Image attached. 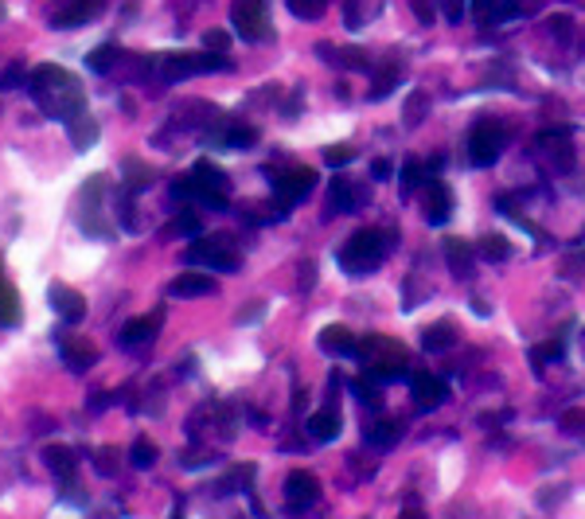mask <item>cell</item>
Returning a JSON list of instances; mask_svg holds the SVG:
<instances>
[{"mask_svg":"<svg viewBox=\"0 0 585 519\" xmlns=\"http://www.w3.org/2000/svg\"><path fill=\"white\" fill-rule=\"evenodd\" d=\"M386 234L375 231V227H363L355 231L351 239L339 247V266H344V273H351V278H363V273L378 270L386 258Z\"/></svg>","mask_w":585,"mask_h":519,"instance_id":"277c9868","label":"cell"},{"mask_svg":"<svg viewBox=\"0 0 585 519\" xmlns=\"http://www.w3.org/2000/svg\"><path fill=\"white\" fill-rule=\"evenodd\" d=\"M570 24H573L570 16H554V20H550V35H558V39H570Z\"/></svg>","mask_w":585,"mask_h":519,"instance_id":"7dc6e473","label":"cell"},{"mask_svg":"<svg viewBox=\"0 0 585 519\" xmlns=\"http://www.w3.org/2000/svg\"><path fill=\"white\" fill-rule=\"evenodd\" d=\"M117 59H121V51H117L113 43H98L90 55H86V71H94V75H110L113 67H117Z\"/></svg>","mask_w":585,"mask_h":519,"instance_id":"83f0119b","label":"cell"},{"mask_svg":"<svg viewBox=\"0 0 585 519\" xmlns=\"http://www.w3.org/2000/svg\"><path fill=\"white\" fill-rule=\"evenodd\" d=\"M230 24H234V32H238L242 39H250V43H261V39L273 35L269 4H266V0H234Z\"/></svg>","mask_w":585,"mask_h":519,"instance_id":"52a82bcc","label":"cell"},{"mask_svg":"<svg viewBox=\"0 0 585 519\" xmlns=\"http://www.w3.org/2000/svg\"><path fill=\"white\" fill-rule=\"evenodd\" d=\"M370 172H375V180H390V176H394V164H390V161H375V164H370Z\"/></svg>","mask_w":585,"mask_h":519,"instance_id":"681fc988","label":"cell"},{"mask_svg":"<svg viewBox=\"0 0 585 519\" xmlns=\"http://www.w3.org/2000/svg\"><path fill=\"white\" fill-rule=\"evenodd\" d=\"M363 203V192H355L351 188V180H336L332 184V192H328V211H324V219H332V215H351Z\"/></svg>","mask_w":585,"mask_h":519,"instance_id":"ffe728a7","label":"cell"},{"mask_svg":"<svg viewBox=\"0 0 585 519\" xmlns=\"http://www.w3.org/2000/svg\"><path fill=\"white\" fill-rule=\"evenodd\" d=\"M312 184H316V172L305 169V164H292V169H281L277 176H273V192L281 195L285 208H292L297 200H305V195L312 192Z\"/></svg>","mask_w":585,"mask_h":519,"instance_id":"30bf717a","label":"cell"},{"mask_svg":"<svg viewBox=\"0 0 585 519\" xmlns=\"http://www.w3.org/2000/svg\"><path fill=\"white\" fill-rule=\"evenodd\" d=\"M398 83H402V67H398V63L378 67V71H375V83H370V98H375V102H378V98H386V94L394 90Z\"/></svg>","mask_w":585,"mask_h":519,"instance_id":"f546056e","label":"cell"},{"mask_svg":"<svg viewBox=\"0 0 585 519\" xmlns=\"http://www.w3.org/2000/svg\"><path fill=\"white\" fill-rule=\"evenodd\" d=\"M152 184V169H144L141 161H125V188L129 192H144Z\"/></svg>","mask_w":585,"mask_h":519,"instance_id":"d6a6232c","label":"cell"},{"mask_svg":"<svg viewBox=\"0 0 585 519\" xmlns=\"http://www.w3.org/2000/svg\"><path fill=\"white\" fill-rule=\"evenodd\" d=\"M203 71H230L227 59L219 55H203V51H172L160 55V75L176 83V78H188V75H203Z\"/></svg>","mask_w":585,"mask_h":519,"instance_id":"ba28073f","label":"cell"},{"mask_svg":"<svg viewBox=\"0 0 585 519\" xmlns=\"http://www.w3.org/2000/svg\"><path fill=\"white\" fill-rule=\"evenodd\" d=\"M47 301H51V309L58 312V320L63 325H82L86 320V297L78 289H71V286H63V281H55L51 289H47Z\"/></svg>","mask_w":585,"mask_h":519,"instance_id":"8fae6325","label":"cell"},{"mask_svg":"<svg viewBox=\"0 0 585 519\" xmlns=\"http://www.w3.org/2000/svg\"><path fill=\"white\" fill-rule=\"evenodd\" d=\"M0 286H4V262H0Z\"/></svg>","mask_w":585,"mask_h":519,"instance_id":"db71d44e","label":"cell"},{"mask_svg":"<svg viewBox=\"0 0 585 519\" xmlns=\"http://www.w3.org/2000/svg\"><path fill=\"white\" fill-rule=\"evenodd\" d=\"M16 320H20V297L4 281V286H0V325H16Z\"/></svg>","mask_w":585,"mask_h":519,"instance_id":"836d02e7","label":"cell"},{"mask_svg":"<svg viewBox=\"0 0 585 519\" xmlns=\"http://www.w3.org/2000/svg\"><path fill=\"white\" fill-rule=\"evenodd\" d=\"M398 437H402V422L378 418L375 426H367V445H375V449H390V445H398Z\"/></svg>","mask_w":585,"mask_h":519,"instance_id":"484cf974","label":"cell"},{"mask_svg":"<svg viewBox=\"0 0 585 519\" xmlns=\"http://www.w3.org/2000/svg\"><path fill=\"white\" fill-rule=\"evenodd\" d=\"M414 12H417V20H422V24H429V20H433V8H429L425 0H414Z\"/></svg>","mask_w":585,"mask_h":519,"instance_id":"f907efd6","label":"cell"},{"mask_svg":"<svg viewBox=\"0 0 585 519\" xmlns=\"http://www.w3.org/2000/svg\"><path fill=\"white\" fill-rule=\"evenodd\" d=\"M355 356L367 375L378 379V383H394V379L406 375V348L390 336H367Z\"/></svg>","mask_w":585,"mask_h":519,"instance_id":"3957f363","label":"cell"},{"mask_svg":"<svg viewBox=\"0 0 585 519\" xmlns=\"http://www.w3.org/2000/svg\"><path fill=\"white\" fill-rule=\"evenodd\" d=\"M422 164H417V161H406L402 164V184H406V188H417V184H422Z\"/></svg>","mask_w":585,"mask_h":519,"instance_id":"f6af8a7d","label":"cell"},{"mask_svg":"<svg viewBox=\"0 0 585 519\" xmlns=\"http://www.w3.org/2000/svg\"><path fill=\"white\" fill-rule=\"evenodd\" d=\"M227 192H230V180L219 164L211 161H195L188 176L172 184V195L176 200H195L203 208H214V211H227Z\"/></svg>","mask_w":585,"mask_h":519,"instance_id":"7a4b0ae2","label":"cell"},{"mask_svg":"<svg viewBox=\"0 0 585 519\" xmlns=\"http://www.w3.org/2000/svg\"><path fill=\"white\" fill-rule=\"evenodd\" d=\"M472 258H476V247L464 239H445V262L456 278H468L472 273Z\"/></svg>","mask_w":585,"mask_h":519,"instance_id":"cb8c5ba5","label":"cell"},{"mask_svg":"<svg viewBox=\"0 0 585 519\" xmlns=\"http://www.w3.org/2000/svg\"><path fill=\"white\" fill-rule=\"evenodd\" d=\"M176 231H180V234H191V239H199V231H203V227H199V219H195L191 211H183L180 219H176Z\"/></svg>","mask_w":585,"mask_h":519,"instance_id":"ee69618b","label":"cell"},{"mask_svg":"<svg viewBox=\"0 0 585 519\" xmlns=\"http://www.w3.org/2000/svg\"><path fill=\"white\" fill-rule=\"evenodd\" d=\"M351 390H355V398H359V403H367V406H378V403H383V398H378V390L370 387V383H363V379H355V383H351Z\"/></svg>","mask_w":585,"mask_h":519,"instance_id":"7bdbcfd3","label":"cell"},{"mask_svg":"<svg viewBox=\"0 0 585 519\" xmlns=\"http://www.w3.org/2000/svg\"><path fill=\"white\" fill-rule=\"evenodd\" d=\"M523 8L511 4V0H476V16L480 20H492V24H500V20H511L519 16Z\"/></svg>","mask_w":585,"mask_h":519,"instance_id":"f1b7e54d","label":"cell"},{"mask_svg":"<svg viewBox=\"0 0 585 519\" xmlns=\"http://www.w3.org/2000/svg\"><path fill=\"white\" fill-rule=\"evenodd\" d=\"M320 351H328V356H355L359 340L351 336V328H344V325H328L320 332Z\"/></svg>","mask_w":585,"mask_h":519,"instance_id":"44dd1931","label":"cell"},{"mask_svg":"<svg viewBox=\"0 0 585 519\" xmlns=\"http://www.w3.org/2000/svg\"><path fill=\"white\" fill-rule=\"evenodd\" d=\"M285 500H289V512H305L320 500V481L305 468H292L285 476Z\"/></svg>","mask_w":585,"mask_h":519,"instance_id":"7c38bea8","label":"cell"},{"mask_svg":"<svg viewBox=\"0 0 585 519\" xmlns=\"http://www.w3.org/2000/svg\"><path fill=\"white\" fill-rule=\"evenodd\" d=\"M316 51H324L328 63L344 67V71H367L370 67V55L363 51V47H336V51H332L328 43H316Z\"/></svg>","mask_w":585,"mask_h":519,"instance_id":"603a6c76","label":"cell"},{"mask_svg":"<svg viewBox=\"0 0 585 519\" xmlns=\"http://www.w3.org/2000/svg\"><path fill=\"white\" fill-rule=\"evenodd\" d=\"M562 340H546V344L534 348V364H550V359H562Z\"/></svg>","mask_w":585,"mask_h":519,"instance_id":"60d3db41","label":"cell"},{"mask_svg":"<svg viewBox=\"0 0 585 519\" xmlns=\"http://www.w3.org/2000/svg\"><path fill=\"white\" fill-rule=\"evenodd\" d=\"M476 254L488 262H507L511 258V242H507L503 234H484V239L476 242Z\"/></svg>","mask_w":585,"mask_h":519,"instance_id":"1f68e13d","label":"cell"},{"mask_svg":"<svg viewBox=\"0 0 585 519\" xmlns=\"http://www.w3.org/2000/svg\"><path fill=\"white\" fill-rule=\"evenodd\" d=\"M211 141H214V145H222V149H246V145L258 141V133H254L250 125H230V130L214 133Z\"/></svg>","mask_w":585,"mask_h":519,"instance_id":"4dcf8cb0","label":"cell"},{"mask_svg":"<svg viewBox=\"0 0 585 519\" xmlns=\"http://www.w3.org/2000/svg\"><path fill=\"white\" fill-rule=\"evenodd\" d=\"M8 16V8H4V0H0V20H4Z\"/></svg>","mask_w":585,"mask_h":519,"instance_id":"f5cc1de1","label":"cell"},{"mask_svg":"<svg viewBox=\"0 0 585 519\" xmlns=\"http://www.w3.org/2000/svg\"><path fill=\"white\" fill-rule=\"evenodd\" d=\"M183 262L188 266H203L211 273H230L238 270V250L227 234H211V239H195L188 250H183Z\"/></svg>","mask_w":585,"mask_h":519,"instance_id":"5b68a950","label":"cell"},{"mask_svg":"<svg viewBox=\"0 0 585 519\" xmlns=\"http://www.w3.org/2000/svg\"><path fill=\"white\" fill-rule=\"evenodd\" d=\"M285 4H289V12H292V16H300V20H316V16H324L328 0H285Z\"/></svg>","mask_w":585,"mask_h":519,"instance_id":"d590c367","label":"cell"},{"mask_svg":"<svg viewBox=\"0 0 585 519\" xmlns=\"http://www.w3.org/2000/svg\"><path fill=\"white\" fill-rule=\"evenodd\" d=\"M203 43H207V51L227 55V43H230V39H227V32H207V35H203Z\"/></svg>","mask_w":585,"mask_h":519,"instance_id":"bcb514c9","label":"cell"},{"mask_svg":"<svg viewBox=\"0 0 585 519\" xmlns=\"http://www.w3.org/2000/svg\"><path fill=\"white\" fill-rule=\"evenodd\" d=\"M219 286L211 281V273H180L168 281V297H207Z\"/></svg>","mask_w":585,"mask_h":519,"instance_id":"d6986e66","label":"cell"},{"mask_svg":"<svg viewBox=\"0 0 585 519\" xmlns=\"http://www.w3.org/2000/svg\"><path fill=\"white\" fill-rule=\"evenodd\" d=\"M102 195H105V176H90L82 195H78V227L90 239H113V223H105Z\"/></svg>","mask_w":585,"mask_h":519,"instance_id":"8992f818","label":"cell"},{"mask_svg":"<svg viewBox=\"0 0 585 519\" xmlns=\"http://www.w3.org/2000/svg\"><path fill=\"white\" fill-rule=\"evenodd\" d=\"M422 215H425L429 227H441V223H448V215H453V192H448L441 180L429 184V192L422 200Z\"/></svg>","mask_w":585,"mask_h":519,"instance_id":"5bb4252c","label":"cell"},{"mask_svg":"<svg viewBox=\"0 0 585 519\" xmlns=\"http://www.w3.org/2000/svg\"><path fill=\"white\" fill-rule=\"evenodd\" d=\"M63 125H66V137H71V145H74L78 153H86V149H90V145L98 141V122L90 117V110H86V106H82V110H74Z\"/></svg>","mask_w":585,"mask_h":519,"instance_id":"e0dca14e","label":"cell"},{"mask_svg":"<svg viewBox=\"0 0 585 519\" xmlns=\"http://www.w3.org/2000/svg\"><path fill=\"white\" fill-rule=\"evenodd\" d=\"M425 106H429V98H425L422 90H414V94H410V102H406V125H422Z\"/></svg>","mask_w":585,"mask_h":519,"instance_id":"f35d334b","label":"cell"},{"mask_svg":"<svg viewBox=\"0 0 585 519\" xmlns=\"http://www.w3.org/2000/svg\"><path fill=\"white\" fill-rule=\"evenodd\" d=\"M27 94L35 98V106L55 122H66L74 110L86 106V94L78 86V78L66 67L55 63H39L35 71H27Z\"/></svg>","mask_w":585,"mask_h":519,"instance_id":"6da1fadb","label":"cell"},{"mask_svg":"<svg viewBox=\"0 0 585 519\" xmlns=\"http://www.w3.org/2000/svg\"><path fill=\"white\" fill-rule=\"evenodd\" d=\"M308 434L316 437V442H336L339 437V414L336 410H316V414L308 418Z\"/></svg>","mask_w":585,"mask_h":519,"instance_id":"d4e9b609","label":"cell"},{"mask_svg":"<svg viewBox=\"0 0 585 519\" xmlns=\"http://www.w3.org/2000/svg\"><path fill=\"white\" fill-rule=\"evenodd\" d=\"M324 161L332 164V169H344V164L355 161V149H351V145H332V149L324 153Z\"/></svg>","mask_w":585,"mask_h":519,"instance_id":"ab89813d","label":"cell"},{"mask_svg":"<svg viewBox=\"0 0 585 519\" xmlns=\"http://www.w3.org/2000/svg\"><path fill=\"white\" fill-rule=\"evenodd\" d=\"M562 429H570V434H581L585 429V406H573L562 414Z\"/></svg>","mask_w":585,"mask_h":519,"instance_id":"b9f144b4","label":"cell"},{"mask_svg":"<svg viewBox=\"0 0 585 519\" xmlns=\"http://www.w3.org/2000/svg\"><path fill=\"white\" fill-rule=\"evenodd\" d=\"M344 12H347V28H363V16H359V0H344Z\"/></svg>","mask_w":585,"mask_h":519,"instance_id":"c3c4849f","label":"cell"},{"mask_svg":"<svg viewBox=\"0 0 585 519\" xmlns=\"http://www.w3.org/2000/svg\"><path fill=\"white\" fill-rule=\"evenodd\" d=\"M164 325V309H156L152 317H133L121 325V344L125 348H136V344H152L156 328Z\"/></svg>","mask_w":585,"mask_h":519,"instance_id":"2e32d148","label":"cell"},{"mask_svg":"<svg viewBox=\"0 0 585 519\" xmlns=\"http://www.w3.org/2000/svg\"><path fill=\"white\" fill-rule=\"evenodd\" d=\"M105 8V0H71L66 8H58L51 16V28H82Z\"/></svg>","mask_w":585,"mask_h":519,"instance_id":"9a60e30c","label":"cell"},{"mask_svg":"<svg viewBox=\"0 0 585 519\" xmlns=\"http://www.w3.org/2000/svg\"><path fill=\"white\" fill-rule=\"evenodd\" d=\"M445 12L448 20H461V0H445Z\"/></svg>","mask_w":585,"mask_h":519,"instance_id":"816d5d0a","label":"cell"},{"mask_svg":"<svg viewBox=\"0 0 585 519\" xmlns=\"http://www.w3.org/2000/svg\"><path fill=\"white\" fill-rule=\"evenodd\" d=\"M55 344H58V356L71 371H90L98 364V348L86 344L82 336H66V332H55Z\"/></svg>","mask_w":585,"mask_h":519,"instance_id":"4fadbf2b","label":"cell"},{"mask_svg":"<svg viewBox=\"0 0 585 519\" xmlns=\"http://www.w3.org/2000/svg\"><path fill=\"white\" fill-rule=\"evenodd\" d=\"M503 141H507L503 125L492 122V117H484V122H476L472 133H468V161L484 169V164H492L495 156L503 153Z\"/></svg>","mask_w":585,"mask_h":519,"instance_id":"9c48e42d","label":"cell"},{"mask_svg":"<svg viewBox=\"0 0 585 519\" xmlns=\"http://www.w3.org/2000/svg\"><path fill=\"white\" fill-rule=\"evenodd\" d=\"M410 390H414V398H417V406L422 410H437L448 398L445 379H437V375H414L410 379Z\"/></svg>","mask_w":585,"mask_h":519,"instance_id":"ac0fdd59","label":"cell"},{"mask_svg":"<svg viewBox=\"0 0 585 519\" xmlns=\"http://www.w3.org/2000/svg\"><path fill=\"white\" fill-rule=\"evenodd\" d=\"M94 473L98 476H113L117 473V449L113 445H102L94 453Z\"/></svg>","mask_w":585,"mask_h":519,"instance_id":"8d00e7d4","label":"cell"},{"mask_svg":"<svg viewBox=\"0 0 585 519\" xmlns=\"http://www.w3.org/2000/svg\"><path fill=\"white\" fill-rule=\"evenodd\" d=\"M453 320H437V325H429L425 332H422V344H425V351H448L453 348Z\"/></svg>","mask_w":585,"mask_h":519,"instance_id":"4316f807","label":"cell"},{"mask_svg":"<svg viewBox=\"0 0 585 519\" xmlns=\"http://www.w3.org/2000/svg\"><path fill=\"white\" fill-rule=\"evenodd\" d=\"M43 461H47V468H51V473H55L63 484L74 481V473H78L74 449H66V445H47V449H43Z\"/></svg>","mask_w":585,"mask_h":519,"instance_id":"7402d4cb","label":"cell"},{"mask_svg":"<svg viewBox=\"0 0 585 519\" xmlns=\"http://www.w3.org/2000/svg\"><path fill=\"white\" fill-rule=\"evenodd\" d=\"M129 457H133L136 468H152L156 465V445L149 442V437H136L133 449H129Z\"/></svg>","mask_w":585,"mask_h":519,"instance_id":"e575fe53","label":"cell"},{"mask_svg":"<svg viewBox=\"0 0 585 519\" xmlns=\"http://www.w3.org/2000/svg\"><path fill=\"white\" fill-rule=\"evenodd\" d=\"M16 86H27L24 63H8L4 71H0V90H16Z\"/></svg>","mask_w":585,"mask_h":519,"instance_id":"74e56055","label":"cell"}]
</instances>
